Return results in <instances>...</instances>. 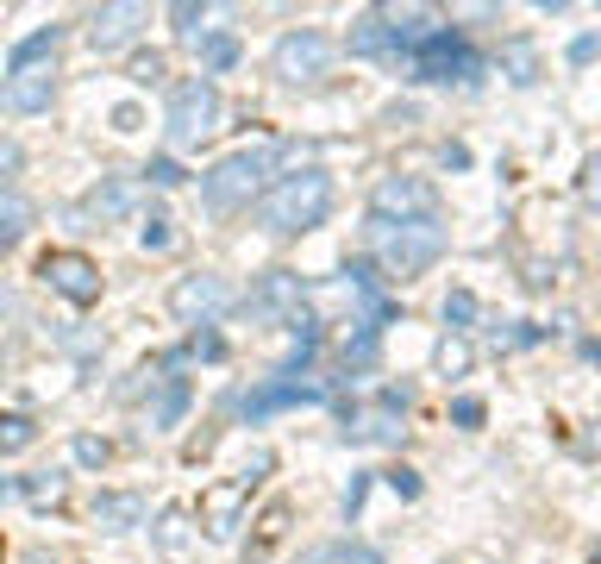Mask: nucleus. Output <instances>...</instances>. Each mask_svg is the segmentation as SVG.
Listing matches in <instances>:
<instances>
[{"instance_id":"nucleus-23","label":"nucleus","mask_w":601,"mask_h":564,"mask_svg":"<svg viewBox=\"0 0 601 564\" xmlns=\"http://www.w3.org/2000/svg\"><path fill=\"white\" fill-rule=\"evenodd\" d=\"M300 564H382L370 552V545H351V539H339V545H314Z\"/></svg>"},{"instance_id":"nucleus-31","label":"nucleus","mask_w":601,"mask_h":564,"mask_svg":"<svg viewBox=\"0 0 601 564\" xmlns=\"http://www.w3.org/2000/svg\"><path fill=\"white\" fill-rule=\"evenodd\" d=\"M138 238H145V252H170V245H175V232H170V220H163V213H150Z\"/></svg>"},{"instance_id":"nucleus-39","label":"nucleus","mask_w":601,"mask_h":564,"mask_svg":"<svg viewBox=\"0 0 601 564\" xmlns=\"http://www.w3.org/2000/svg\"><path fill=\"white\" fill-rule=\"evenodd\" d=\"M601 51V38H589V32H582V38H576V45H571V63H589V57H596Z\"/></svg>"},{"instance_id":"nucleus-12","label":"nucleus","mask_w":601,"mask_h":564,"mask_svg":"<svg viewBox=\"0 0 601 564\" xmlns=\"http://www.w3.org/2000/svg\"><path fill=\"white\" fill-rule=\"evenodd\" d=\"M50 95H57V63H13V70L0 76V107H7L13 120L45 113Z\"/></svg>"},{"instance_id":"nucleus-8","label":"nucleus","mask_w":601,"mask_h":564,"mask_svg":"<svg viewBox=\"0 0 601 564\" xmlns=\"http://www.w3.org/2000/svg\"><path fill=\"white\" fill-rule=\"evenodd\" d=\"M238 308V295H232V282L213 277V270H195V277H182L170 289V314L175 320H188V327H213L220 314Z\"/></svg>"},{"instance_id":"nucleus-5","label":"nucleus","mask_w":601,"mask_h":564,"mask_svg":"<svg viewBox=\"0 0 601 564\" xmlns=\"http://www.w3.org/2000/svg\"><path fill=\"white\" fill-rule=\"evenodd\" d=\"M407 76L414 82H476L482 76V51L457 26H439L420 51L407 57Z\"/></svg>"},{"instance_id":"nucleus-28","label":"nucleus","mask_w":601,"mask_h":564,"mask_svg":"<svg viewBox=\"0 0 601 564\" xmlns=\"http://www.w3.org/2000/svg\"><path fill=\"white\" fill-rule=\"evenodd\" d=\"M20 170H25V151L13 138H0V188H20Z\"/></svg>"},{"instance_id":"nucleus-21","label":"nucleus","mask_w":601,"mask_h":564,"mask_svg":"<svg viewBox=\"0 0 601 564\" xmlns=\"http://www.w3.org/2000/svg\"><path fill=\"white\" fill-rule=\"evenodd\" d=\"M25 226H32V201H25L20 188H0V252L20 245Z\"/></svg>"},{"instance_id":"nucleus-36","label":"nucleus","mask_w":601,"mask_h":564,"mask_svg":"<svg viewBox=\"0 0 601 564\" xmlns=\"http://www.w3.org/2000/svg\"><path fill=\"white\" fill-rule=\"evenodd\" d=\"M364 495H370V477H351V489H345V520H357Z\"/></svg>"},{"instance_id":"nucleus-11","label":"nucleus","mask_w":601,"mask_h":564,"mask_svg":"<svg viewBox=\"0 0 601 564\" xmlns=\"http://www.w3.org/2000/svg\"><path fill=\"white\" fill-rule=\"evenodd\" d=\"M300 402H326V383L320 377H263V383L250 389V395H238V414L245 420H270V414L282 408H300Z\"/></svg>"},{"instance_id":"nucleus-34","label":"nucleus","mask_w":601,"mask_h":564,"mask_svg":"<svg viewBox=\"0 0 601 564\" xmlns=\"http://www.w3.org/2000/svg\"><path fill=\"white\" fill-rule=\"evenodd\" d=\"M188 352H195V358H207V364H220L225 358V339L220 333H195V345H188Z\"/></svg>"},{"instance_id":"nucleus-30","label":"nucleus","mask_w":601,"mask_h":564,"mask_svg":"<svg viewBox=\"0 0 601 564\" xmlns=\"http://www.w3.org/2000/svg\"><path fill=\"white\" fill-rule=\"evenodd\" d=\"M107 458H113V445H107V439H95V433H82V439H75V464H88V470H100Z\"/></svg>"},{"instance_id":"nucleus-29","label":"nucleus","mask_w":601,"mask_h":564,"mask_svg":"<svg viewBox=\"0 0 601 564\" xmlns=\"http://www.w3.org/2000/svg\"><path fill=\"white\" fill-rule=\"evenodd\" d=\"M439 370H445V377H464V370H470V345H464V339H445V345H439Z\"/></svg>"},{"instance_id":"nucleus-7","label":"nucleus","mask_w":601,"mask_h":564,"mask_svg":"<svg viewBox=\"0 0 601 564\" xmlns=\"http://www.w3.org/2000/svg\"><path fill=\"white\" fill-rule=\"evenodd\" d=\"M38 277H45L50 295H63L70 308H95L100 302V263L88 252H70V245H50L38 257Z\"/></svg>"},{"instance_id":"nucleus-14","label":"nucleus","mask_w":601,"mask_h":564,"mask_svg":"<svg viewBox=\"0 0 601 564\" xmlns=\"http://www.w3.org/2000/svg\"><path fill=\"white\" fill-rule=\"evenodd\" d=\"M145 26H150V7H138V0H113V7H95V13H88V45H95L100 57L125 51Z\"/></svg>"},{"instance_id":"nucleus-35","label":"nucleus","mask_w":601,"mask_h":564,"mask_svg":"<svg viewBox=\"0 0 601 564\" xmlns=\"http://www.w3.org/2000/svg\"><path fill=\"white\" fill-rule=\"evenodd\" d=\"M389 489H395L401 502H414V495H420V477H414V470L401 464V470H389Z\"/></svg>"},{"instance_id":"nucleus-37","label":"nucleus","mask_w":601,"mask_h":564,"mask_svg":"<svg viewBox=\"0 0 601 564\" xmlns=\"http://www.w3.org/2000/svg\"><path fill=\"white\" fill-rule=\"evenodd\" d=\"M132 82H163V57H138V63H132Z\"/></svg>"},{"instance_id":"nucleus-17","label":"nucleus","mask_w":601,"mask_h":564,"mask_svg":"<svg viewBox=\"0 0 601 564\" xmlns=\"http://www.w3.org/2000/svg\"><path fill=\"white\" fill-rule=\"evenodd\" d=\"M289 527H295V502L289 495H275V502H263V514L250 520V539H245V564H263L289 539Z\"/></svg>"},{"instance_id":"nucleus-15","label":"nucleus","mask_w":601,"mask_h":564,"mask_svg":"<svg viewBox=\"0 0 601 564\" xmlns=\"http://www.w3.org/2000/svg\"><path fill=\"white\" fill-rule=\"evenodd\" d=\"M138 207V176H100L88 195H82V220H95V226H113Z\"/></svg>"},{"instance_id":"nucleus-26","label":"nucleus","mask_w":601,"mask_h":564,"mask_svg":"<svg viewBox=\"0 0 601 564\" xmlns=\"http://www.w3.org/2000/svg\"><path fill=\"white\" fill-rule=\"evenodd\" d=\"M157 545H163V552H182V545H188V514L182 508L157 514Z\"/></svg>"},{"instance_id":"nucleus-32","label":"nucleus","mask_w":601,"mask_h":564,"mask_svg":"<svg viewBox=\"0 0 601 564\" xmlns=\"http://www.w3.org/2000/svg\"><path fill=\"white\" fill-rule=\"evenodd\" d=\"M145 176L157 182V188H175V182H182V163H175V157H150Z\"/></svg>"},{"instance_id":"nucleus-24","label":"nucleus","mask_w":601,"mask_h":564,"mask_svg":"<svg viewBox=\"0 0 601 564\" xmlns=\"http://www.w3.org/2000/svg\"><path fill=\"white\" fill-rule=\"evenodd\" d=\"M476 320H482V302H476L470 289H451L445 295V327L451 333H470Z\"/></svg>"},{"instance_id":"nucleus-40","label":"nucleus","mask_w":601,"mask_h":564,"mask_svg":"<svg viewBox=\"0 0 601 564\" xmlns=\"http://www.w3.org/2000/svg\"><path fill=\"white\" fill-rule=\"evenodd\" d=\"M514 82H532V51H514Z\"/></svg>"},{"instance_id":"nucleus-27","label":"nucleus","mask_w":601,"mask_h":564,"mask_svg":"<svg viewBox=\"0 0 601 564\" xmlns=\"http://www.w3.org/2000/svg\"><path fill=\"white\" fill-rule=\"evenodd\" d=\"M170 20H175V38H195L200 20H207V7H195V0H175L170 7Z\"/></svg>"},{"instance_id":"nucleus-9","label":"nucleus","mask_w":601,"mask_h":564,"mask_svg":"<svg viewBox=\"0 0 601 564\" xmlns=\"http://www.w3.org/2000/svg\"><path fill=\"white\" fill-rule=\"evenodd\" d=\"M250 489H257V477H225V483H213V489H200V508H195V520H200V534L207 539H232L238 527H245V508H250Z\"/></svg>"},{"instance_id":"nucleus-13","label":"nucleus","mask_w":601,"mask_h":564,"mask_svg":"<svg viewBox=\"0 0 601 564\" xmlns=\"http://www.w3.org/2000/svg\"><path fill=\"white\" fill-rule=\"evenodd\" d=\"M376 220H420V213H439V188L426 176H382L370 195Z\"/></svg>"},{"instance_id":"nucleus-1","label":"nucleus","mask_w":601,"mask_h":564,"mask_svg":"<svg viewBox=\"0 0 601 564\" xmlns=\"http://www.w3.org/2000/svg\"><path fill=\"white\" fill-rule=\"evenodd\" d=\"M445 213H420V220H376L370 213V226H364V252H370V270H382V282L426 277L445 257Z\"/></svg>"},{"instance_id":"nucleus-22","label":"nucleus","mask_w":601,"mask_h":564,"mask_svg":"<svg viewBox=\"0 0 601 564\" xmlns=\"http://www.w3.org/2000/svg\"><path fill=\"white\" fill-rule=\"evenodd\" d=\"M57 45H63V26H38L32 38H20V45H13L7 70H13V63H57Z\"/></svg>"},{"instance_id":"nucleus-4","label":"nucleus","mask_w":601,"mask_h":564,"mask_svg":"<svg viewBox=\"0 0 601 564\" xmlns=\"http://www.w3.org/2000/svg\"><path fill=\"white\" fill-rule=\"evenodd\" d=\"M220 88L207 76H182L170 88V113H163V126H170V145H182V151H195V145H207L213 132H220Z\"/></svg>"},{"instance_id":"nucleus-19","label":"nucleus","mask_w":601,"mask_h":564,"mask_svg":"<svg viewBox=\"0 0 601 564\" xmlns=\"http://www.w3.org/2000/svg\"><path fill=\"white\" fill-rule=\"evenodd\" d=\"M351 51H357V57H395V38H389V20H382V7L357 13V26H351Z\"/></svg>"},{"instance_id":"nucleus-20","label":"nucleus","mask_w":601,"mask_h":564,"mask_svg":"<svg viewBox=\"0 0 601 564\" xmlns=\"http://www.w3.org/2000/svg\"><path fill=\"white\" fill-rule=\"evenodd\" d=\"M238 57H245L238 32H207V38H200V70H207V82H213V76H225V70L238 63Z\"/></svg>"},{"instance_id":"nucleus-25","label":"nucleus","mask_w":601,"mask_h":564,"mask_svg":"<svg viewBox=\"0 0 601 564\" xmlns=\"http://www.w3.org/2000/svg\"><path fill=\"white\" fill-rule=\"evenodd\" d=\"M32 439H38V420H32V414H0V452H7V458L25 452Z\"/></svg>"},{"instance_id":"nucleus-16","label":"nucleus","mask_w":601,"mask_h":564,"mask_svg":"<svg viewBox=\"0 0 601 564\" xmlns=\"http://www.w3.org/2000/svg\"><path fill=\"white\" fill-rule=\"evenodd\" d=\"M188 402H195V383L182 377L175 358H163V377H157V389H150V427H182Z\"/></svg>"},{"instance_id":"nucleus-18","label":"nucleus","mask_w":601,"mask_h":564,"mask_svg":"<svg viewBox=\"0 0 601 564\" xmlns=\"http://www.w3.org/2000/svg\"><path fill=\"white\" fill-rule=\"evenodd\" d=\"M145 514H150V502L138 489H107V495H95V527H107V534L145 527Z\"/></svg>"},{"instance_id":"nucleus-3","label":"nucleus","mask_w":601,"mask_h":564,"mask_svg":"<svg viewBox=\"0 0 601 564\" xmlns=\"http://www.w3.org/2000/svg\"><path fill=\"white\" fill-rule=\"evenodd\" d=\"M270 176H275V151H232L200 176V207L220 213V220L225 213H245L270 188Z\"/></svg>"},{"instance_id":"nucleus-41","label":"nucleus","mask_w":601,"mask_h":564,"mask_svg":"<svg viewBox=\"0 0 601 564\" xmlns=\"http://www.w3.org/2000/svg\"><path fill=\"white\" fill-rule=\"evenodd\" d=\"M0 559H7V539H0Z\"/></svg>"},{"instance_id":"nucleus-6","label":"nucleus","mask_w":601,"mask_h":564,"mask_svg":"<svg viewBox=\"0 0 601 564\" xmlns=\"http://www.w3.org/2000/svg\"><path fill=\"white\" fill-rule=\"evenodd\" d=\"M332 38L314 26H295V32H282L275 38V51H270V76L275 82H289V88H314V82L332 70Z\"/></svg>"},{"instance_id":"nucleus-10","label":"nucleus","mask_w":601,"mask_h":564,"mask_svg":"<svg viewBox=\"0 0 601 564\" xmlns=\"http://www.w3.org/2000/svg\"><path fill=\"white\" fill-rule=\"evenodd\" d=\"M300 308H307V289H300L295 270H270V277H257V289L245 295V314L263 320V327H295Z\"/></svg>"},{"instance_id":"nucleus-2","label":"nucleus","mask_w":601,"mask_h":564,"mask_svg":"<svg viewBox=\"0 0 601 564\" xmlns=\"http://www.w3.org/2000/svg\"><path fill=\"white\" fill-rule=\"evenodd\" d=\"M326 213H332V176L320 163H300L295 176H275L257 195V226L270 238H300V232L326 226Z\"/></svg>"},{"instance_id":"nucleus-38","label":"nucleus","mask_w":601,"mask_h":564,"mask_svg":"<svg viewBox=\"0 0 601 564\" xmlns=\"http://www.w3.org/2000/svg\"><path fill=\"white\" fill-rule=\"evenodd\" d=\"M582 195L601 207V157H589V170H582Z\"/></svg>"},{"instance_id":"nucleus-33","label":"nucleus","mask_w":601,"mask_h":564,"mask_svg":"<svg viewBox=\"0 0 601 564\" xmlns=\"http://www.w3.org/2000/svg\"><path fill=\"white\" fill-rule=\"evenodd\" d=\"M482 402H476V395H457V402H451V420H457V427H482Z\"/></svg>"}]
</instances>
